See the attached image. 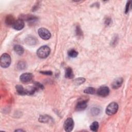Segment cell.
I'll return each instance as SVG.
<instances>
[{
	"label": "cell",
	"mask_w": 132,
	"mask_h": 132,
	"mask_svg": "<svg viewBox=\"0 0 132 132\" xmlns=\"http://www.w3.org/2000/svg\"><path fill=\"white\" fill-rule=\"evenodd\" d=\"M51 52L50 48L47 46H43L38 49L37 52V56L40 58H46L49 56Z\"/></svg>",
	"instance_id": "cell-1"
},
{
	"label": "cell",
	"mask_w": 132,
	"mask_h": 132,
	"mask_svg": "<svg viewBox=\"0 0 132 132\" xmlns=\"http://www.w3.org/2000/svg\"><path fill=\"white\" fill-rule=\"evenodd\" d=\"M11 57L7 53H4L1 56L0 59V65L3 68H8L11 64Z\"/></svg>",
	"instance_id": "cell-2"
},
{
	"label": "cell",
	"mask_w": 132,
	"mask_h": 132,
	"mask_svg": "<svg viewBox=\"0 0 132 132\" xmlns=\"http://www.w3.org/2000/svg\"><path fill=\"white\" fill-rule=\"evenodd\" d=\"M119 106L116 102L110 103L106 107V113L108 116H112L115 115L118 110Z\"/></svg>",
	"instance_id": "cell-3"
},
{
	"label": "cell",
	"mask_w": 132,
	"mask_h": 132,
	"mask_svg": "<svg viewBox=\"0 0 132 132\" xmlns=\"http://www.w3.org/2000/svg\"><path fill=\"white\" fill-rule=\"evenodd\" d=\"M38 33L39 36L43 40H48L51 37V34L46 28H40L38 30Z\"/></svg>",
	"instance_id": "cell-4"
},
{
	"label": "cell",
	"mask_w": 132,
	"mask_h": 132,
	"mask_svg": "<svg viewBox=\"0 0 132 132\" xmlns=\"http://www.w3.org/2000/svg\"><path fill=\"white\" fill-rule=\"evenodd\" d=\"M74 126V122L72 118H68L65 120L64 124V127L65 131L67 132L71 131L73 129Z\"/></svg>",
	"instance_id": "cell-5"
},
{
	"label": "cell",
	"mask_w": 132,
	"mask_h": 132,
	"mask_svg": "<svg viewBox=\"0 0 132 132\" xmlns=\"http://www.w3.org/2000/svg\"><path fill=\"white\" fill-rule=\"evenodd\" d=\"M110 92L109 88L107 86H101L97 90V95L101 97H106L108 96Z\"/></svg>",
	"instance_id": "cell-6"
},
{
	"label": "cell",
	"mask_w": 132,
	"mask_h": 132,
	"mask_svg": "<svg viewBox=\"0 0 132 132\" xmlns=\"http://www.w3.org/2000/svg\"><path fill=\"white\" fill-rule=\"evenodd\" d=\"M33 77V75L30 73H23L20 76V79L21 82L23 83H28L32 80Z\"/></svg>",
	"instance_id": "cell-7"
},
{
	"label": "cell",
	"mask_w": 132,
	"mask_h": 132,
	"mask_svg": "<svg viewBox=\"0 0 132 132\" xmlns=\"http://www.w3.org/2000/svg\"><path fill=\"white\" fill-rule=\"evenodd\" d=\"M24 22L23 20L19 19L16 20L12 25V27L17 30H20L22 29L24 27Z\"/></svg>",
	"instance_id": "cell-8"
},
{
	"label": "cell",
	"mask_w": 132,
	"mask_h": 132,
	"mask_svg": "<svg viewBox=\"0 0 132 132\" xmlns=\"http://www.w3.org/2000/svg\"><path fill=\"white\" fill-rule=\"evenodd\" d=\"M123 79L122 78H117L113 81L112 84H111V86H112V88L113 89H117L122 86V85L123 84Z\"/></svg>",
	"instance_id": "cell-9"
},
{
	"label": "cell",
	"mask_w": 132,
	"mask_h": 132,
	"mask_svg": "<svg viewBox=\"0 0 132 132\" xmlns=\"http://www.w3.org/2000/svg\"><path fill=\"white\" fill-rule=\"evenodd\" d=\"M87 106V103L86 100H82L78 102L75 107V109L77 111H82L85 110Z\"/></svg>",
	"instance_id": "cell-10"
},
{
	"label": "cell",
	"mask_w": 132,
	"mask_h": 132,
	"mask_svg": "<svg viewBox=\"0 0 132 132\" xmlns=\"http://www.w3.org/2000/svg\"><path fill=\"white\" fill-rule=\"evenodd\" d=\"M37 40L35 37L33 36H29L26 38L25 40V42L28 45L34 46L35 45L37 42Z\"/></svg>",
	"instance_id": "cell-11"
},
{
	"label": "cell",
	"mask_w": 132,
	"mask_h": 132,
	"mask_svg": "<svg viewBox=\"0 0 132 132\" xmlns=\"http://www.w3.org/2000/svg\"><path fill=\"white\" fill-rule=\"evenodd\" d=\"M14 49L15 52L19 55H22L24 53V48L21 46H20L19 45H15L14 47Z\"/></svg>",
	"instance_id": "cell-12"
},
{
	"label": "cell",
	"mask_w": 132,
	"mask_h": 132,
	"mask_svg": "<svg viewBox=\"0 0 132 132\" xmlns=\"http://www.w3.org/2000/svg\"><path fill=\"white\" fill-rule=\"evenodd\" d=\"M74 76V75L72 69L70 67L67 68L65 71V77L68 79H72Z\"/></svg>",
	"instance_id": "cell-13"
},
{
	"label": "cell",
	"mask_w": 132,
	"mask_h": 132,
	"mask_svg": "<svg viewBox=\"0 0 132 132\" xmlns=\"http://www.w3.org/2000/svg\"><path fill=\"white\" fill-rule=\"evenodd\" d=\"M25 95H32L34 94L36 91L37 90V88L35 86H29L28 88L25 89Z\"/></svg>",
	"instance_id": "cell-14"
},
{
	"label": "cell",
	"mask_w": 132,
	"mask_h": 132,
	"mask_svg": "<svg viewBox=\"0 0 132 132\" xmlns=\"http://www.w3.org/2000/svg\"><path fill=\"white\" fill-rule=\"evenodd\" d=\"M15 21L16 20H15V19L13 16H12L11 15H8L6 17V18L5 20V22H6L7 25H8L9 26L11 25L12 26L13 24H14V23L15 22Z\"/></svg>",
	"instance_id": "cell-15"
},
{
	"label": "cell",
	"mask_w": 132,
	"mask_h": 132,
	"mask_svg": "<svg viewBox=\"0 0 132 132\" xmlns=\"http://www.w3.org/2000/svg\"><path fill=\"white\" fill-rule=\"evenodd\" d=\"M16 89L17 92L19 95L21 96L25 95V90L22 86L20 85H17L16 86Z\"/></svg>",
	"instance_id": "cell-16"
},
{
	"label": "cell",
	"mask_w": 132,
	"mask_h": 132,
	"mask_svg": "<svg viewBox=\"0 0 132 132\" xmlns=\"http://www.w3.org/2000/svg\"><path fill=\"white\" fill-rule=\"evenodd\" d=\"M99 127V123L97 121H95L90 125V129L93 131H97Z\"/></svg>",
	"instance_id": "cell-17"
},
{
	"label": "cell",
	"mask_w": 132,
	"mask_h": 132,
	"mask_svg": "<svg viewBox=\"0 0 132 132\" xmlns=\"http://www.w3.org/2000/svg\"><path fill=\"white\" fill-rule=\"evenodd\" d=\"M50 118L51 117L48 115H41L40 116L39 118V121L40 122L46 123V122H48V121L50 120Z\"/></svg>",
	"instance_id": "cell-18"
},
{
	"label": "cell",
	"mask_w": 132,
	"mask_h": 132,
	"mask_svg": "<svg viewBox=\"0 0 132 132\" xmlns=\"http://www.w3.org/2000/svg\"><path fill=\"white\" fill-rule=\"evenodd\" d=\"M84 93L86 94L93 95L96 93V89L93 87H88L84 90Z\"/></svg>",
	"instance_id": "cell-19"
},
{
	"label": "cell",
	"mask_w": 132,
	"mask_h": 132,
	"mask_svg": "<svg viewBox=\"0 0 132 132\" xmlns=\"http://www.w3.org/2000/svg\"><path fill=\"white\" fill-rule=\"evenodd\" d=\"M78 52L75 51L74 49H71V50H70L68 52V55L71 57H72V58H75L78 55Z\"/></svg>",
	"instance_id": "cell-20"
},
{
	"label": "cell",
	"mask_w": 132,
	"mask_h": 132,
	"mask_svg": "<svg viewBox=\"0 0 132 132\" xmlns=\"http://www.w3.org/2000/svg\"><path fill=\"white\" fill-rule=\"evenodd\" d=\"M26 64L24 62H20L17 65V67L19 70H23L26 68Z\"/></svg>",
	"instance_id": "cell-21"
},
{
	"label": "cell",
	"mask_w": 132,
	"mask_h": 132,
	"mask_svg": "<svg viewBox=\"0 0 132 132\" xmlns=\"http://www.w3.org/2000/svg\"><path fill=\"white\" fill-rule=\"evenodd\" d=\"M85 82V78L83 77H79L74 80V83L76 85H79L83 84Z\"/></svg>",
	"instance_id": "cell-22"
},
{
	"label": "cell",
	"mask_w": 132,
	"mask_h": 132,
	"mask_svg": "<svg viewBox=\"0 0 132 132\" xmlns=\"http://www.w3.org/2000/svg\"><path fill=\"white\" fill-rule=\"evenodd\" d=\"M91 111L93 115L96 116V115H98L100 113V109L98 107H94L91 109Z\"/></svg>",
	"instance_id": "cell-23"
},
{
	"label": "cell",
	"mask_w": 132,
	"mask_h": 132,
	"mask_svg": "<svg viewBox=\"0 0 132 132\" xmlns=\"http://www.w3.org/2000/svg\"><path fill=\"white\" fill-rule=\"evenodd\" d=\"M76 34L78 37H82L83 36V32L79 26H76Z\"/></svg>",
	"instance_id": "cell-24"
},
{
	"label": "cell",
	"mask_w": 132,
	"mask_h": 132,
	"mask_svg": "<svg viewBox=\"0 0 132 132\" xmlns=\"http://www.w3.org/2000/svg\"><path fill=\"white\" fill-rule=\"evenodd\" d=\"M130 4H131V1H128L127 2V4H126V7H125V14H127L128 13L129 9H130Z\"/></svg>",
	"instance_id": "cell-25"
},
{
	"label": "cell",
	"mask_w": 132,
	"mask_h": 132,
	"mask_svg": "<svg viewBox=\"0 0 132 132\" xmlns=\"http://www.w3.org/2000/svg\"><path fill=\"white\" fill-rule=\"evenodd\" d=\"M35 85L36 87L37 88V89H42L44 88L42 84L39 83V82H36L35 83Z\"/></svg>",
	"instance_id": "cell-26"
},
{
	"label": "cell",
	"mask_w": 132,
	"mask_h": 132,
	"mask_svg": "<svg viewBox=\"0 0 132 132\" xmlns=\"http://www.w3.org/2000/svg\"><path fill=\"white\" fill-rule=\"evenodd\" d=\"M41 73L45 74V75H51L52 74V72L50 71H41L40 72Z\"/></svg>",
	"instance_id": "cell-27"
},
{
	"label": "cell",
	"mask_w": 132,
	"mask_h": 132,
	"mask_svg": "<svg viewBox=\"0 0 132 132\" xmlns=\"http://www.w3.org/2000/svg\"><path fill=\"white\" fill-rule=\"evenodd\" d=\"M105 24L107 25H108L110 24L111 23V19L110 18H107L106 20H105Z\"/></svg>",
	"instance_id": "cell-28"
},
{
	"label": "cell",
	"mask_w": 132,
	"mask_h": 132,
	"mask_svg": "<svg viewBox=\"0 0 132 132\" xmlns=\"http://www.w3.org/2000/svg\"><path fill=\"white\" fill-rule=\"evenodd\" d=\"M15 131H24V130H22V129H17V130H16Z\"/></svg>",
	"instance_id": "cell-29"
}]
</instances>
